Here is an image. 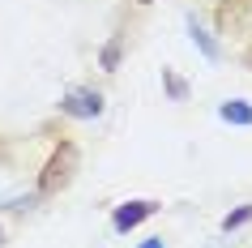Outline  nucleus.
<instances>
[{"instance_id":"6e6552de","label":"nucleus","mask_w":252,"mask_h":248,"mask_svg":"<svg viewBox=\"0 0 252 248\" xmlns=\"http://www.w3.org/2000/svg\"><path fill=\"white\" fill-rule=\"evenodd\" d=\"M116 65H120V39H111L103 47V69H116Z\"/></svg>"},{"instance_id":"0eeeda50","label":"nucleus","mask_w":252,"mask_h":248,"mask_svg":"<svg viewBox=\"0 0 252 248\" xmlns=\"http://www.w3.org/2000/svg\"><path fill=\"white\" fill-rule=\"evenodd\" d=\"M244 222H252V206H239L235 214H226L222 227H226V231H235V227H244Z\"/></svg>"},{"instance_id":"f8f14e48","label":"nucleus","mask_w":252,"mask_h":248,"mask_svg":"<svg viewBox=\"0 0 252 248\" xmlns=\"http://www.w3.org/2000/svg\"><path fill=\"white\" fill-rule=\"evenodd\" d=\"M137 4H150V0H137Z\"/></svg>"},{"instance_id":"39448f33","label":"nucleus","mask_w":252,"mask_h":248,"mask_svg":"<svg viewBox=\"0 0 252 248\" xmlns=\"http://www.w3.org/2000/svg\"><path fill=\"white\" fill-rule=\"evenodd\" d=\"M222 120L226 124H252V107L248 103H222Z\"/></svg>"},{"instance_id":"1a4fd4ad","label":"nucleus","mask_w":252,"mask_h":248,"mask_svg":"<svg viewBox=\"0 0 252 248\" xmlns=\"http://www.w3.org/2000/svg\"><path fill=\"white\" fill-rule=\"evenodd\" d=\"M167 77V90H171V99H184V81L175 77V73H162Z\"/></svg>"},{"instance_id":"9b49d317","label":"nucleus","mask_w":252,"mask_h":248,"mask_svg":"<svg viewBox=\"0 0 252 248\" xmlns=\"http://www.w3.org/2000/svg\"><path fill=\"white\" fill-rule=\"evenodd\" d=\"M244 65H248V69H252V47H248V52H244Z\"/></svg>"},{"instance_id":"20e7f679","label":"nucleus","mask_w":252,"mask_h":248,"mask_svg":"<svg viewBox=\"0 0 252 248\" xmlns=\"http://www.w3.org/2000/svg\"><path fill=\"white\" fill-rule=\"evenodd\" d=\"M154 210H158V201H124V206L111 214V222H116V231H133L137 222H146Z\"/></svg>"},{"instance_id":"9d476101","label":"nucleus","mask_w":252,"mask_h":248,"mask_svg":"<svg viewBox=\"0 0 252 248\" xmlns=\"http://www.w3.org/2000/svg\"><path fill=\"white\" fill-rule=\"evenodd\" d=\"M141 248H162V240H146V244H141Z\"/></svg>"},{"instance_id":"f03ea898","label":"nucleus","mask_w":252,"mask_h":248,"mask_svg":"<svg viewBox=\"0 0 252 248\" xmlns=\"http://www.w3.org/2000/svg\"><path fill=\"white\" fill-rule=\"evenodd\" d=\"M214 22H218L222 35L244 30V26L252 22V0H222V4H218V13H214Z\"/></svg>"},{"instance_id":"f257e3e1","label":"nucleus","mask_w":252,"mask_h":248,"mask_svg":"<svg viewBox=\"0 0 252 248\" xmlns=\"http://www.w3.org/2000/svg\"><path fill=\"white\" fill-rule=\"evenodd\" d=\"M77 167H81L77 145H73V142H60V145L52 150V158L43 163V171H39V193H43V197L64 193L68 184H73V176H77Z\"/></svg>"},{"instance_id":"423d86ee","label":"nucleus","mask_w":252,"mask_h":248,"mask_svg":"<svg viewBox=\"0 0 252 248\" xmlns=\"http://www.w3.org/2000/svg\"><path fill=\"white\" fill-rule=\"evenodd\" d=\"M188 30H192V43H197L201 52L210 56V60H218V47H214V43H210V35H205V30L197 26V17H188Z\"/></svg>"},{"instance_id":"7ed1b4c3","label":"nucleus","mask_w":252,"mask_h":248,"mask_svg":"<svg viewBox=\"0 0 252 248\" xmlns=\"http://www.w3.org/2000/svg\"><path fill=\"white\" fill-rule=\"evenodd\" d=\"M60 111H64V116H77V120H90V116L103 111V94L98 90H68L64 103H60Z\"/></svg>"}]
</instances>
